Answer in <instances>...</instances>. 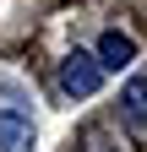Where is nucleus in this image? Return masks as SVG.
<instances>
[{
    "mask_svg": "<svg viewBox=\"0 0 147 152\" xmlns=\"http://www.w3.org/2000/svg\"><path fill=\"white\" fill-rule=\"evenodd\" d=\"M60 87L71 92V98H93V92L104 87V65H98L87 49L65 54V60H60Z\"/></svg>",
    "mask_w": 147,
    "mask_h": 152,
    "instance_id": "1",
    "label": "nucleus"
},
{
    "mask_svg": "<svg viewBox=\"0 0 147 152\" xmlns=\"http://www.w3.org/2000/svg\"><path fill=\"white\" fill-rule=\"evenodd\" d=\"M93 60H98L104 71H125V65L136 60V38H131V33H120V27L98 33V49H93Z\"/></svg>",
    "mask_w": 147,
    "mask_h": 152,
    "instance_id": "2",
    "label": "nucleus"
},
{
    "mask_svg": "<svg viewBox=\"0 0 147 152\" xmlns=\"http://www.w3.org/2000/svg\"><path fill=\"white\" fill-rule=\"evenodd\" d=\"M33 147V120L22 109H0V152H27Z\"/></svg>",
    "mask_w": 147,
    "mask_h": 152,
    "instance_id": "3",
    "label": "nucleus"
},
{
    "mask_svg": "<svg viewBox=\"0 0 147 152\" xmlns=\"http://www.w3.org/2000/svg\"><path fill=\"white\" fill-rule=\"evenodd\" d=\"M120 120L131 125V130L147 125V76H131V82L120 87Z\"/></svg>",
    "mask_w": 147,
    "mask_h": 152,
    "instance_id": "4",
    "label": "nucleus"
}]
</instances>
